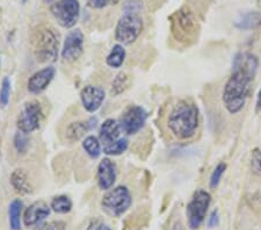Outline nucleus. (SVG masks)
I'll return each instance as SVG.
<instances>
[{
	"instance_id": "1",
	"label": "nucleus",
	"mask_w": 261,
	"mask_h": 230,
	"mask_svg": "<svg viewBox=\"0 0 261 230\" xmlns=\"http://www.w3.org/2000/svg\"><path fill=\"white\" fill-rule=\"evenodd\" d=\"M259 68V60L253 54H238L233 60V69L224 85L222 100L230 114H237L245 106L252 82Z\"/></svg>"
},
{
	"instance_id": "27",
	"label": "nucleus",
	"mask_w": 261,
	"mask_h": 230,
	"mask_svg": "<svg viewBox=\"0 0 261 230\" xmlns=\"http://www.w3.org/2000/svg\"><path fill=\"white\" fill-rule=\"evenodd\" d=\"M225 170H226L225 163H220V164H217V166L214 169L212 175H210V187L216 188L218 185H220Z\"/></svg>"
},
{
	"instance_id": "8",
	"label": "nucleus",
	"mask_w": 261,
	"mask_h": 230,
	"mask_svg": "<svg viewBox=\"0 0 261 230\" xmlns=\"http://www.w3.org/2000/svg\"><path fill=\"white\" fill-rule=\"evenodd\" d=\"M51 14L63 28H72L81 15L79 0H58L50 7Z\"/></svg>"
},
{
	"instance_id": "12",
	"label": "nucleus",
	"mask_w": 261,
	"mask_h": 230,
	"mask_svg": "<svg viewBox=\"0 0 261 230\" xmlns=\"http://www.w3.org/2000/svg\"><path fill=\"white\" fill-rule=\"evenodd\" d=\"M106 99V92L101 86L98 85H87L81 92V100L83 107L88 113H95Z\"/></svg>"
},
{
	"instance_id": "16",
	"label": "nucleus",
	"mask_w": 261,
	"mask_h": 230,
	"mask_svg": "<svg viewBox=\"0 0 261 230\" xmlns=\"http://www.w3.org/2000/svg\"><path fill=\"white\" fill-rule=\"evenodd\" d=\"M122 133L123 132H122L119 121L115 119H107L103 121V123L100 127L99 140L102 146H106L121 139Z\"/></svg>"
},
{
	"instance_id": "20",
	"label": "nucleus",
	"mask_w": 261,
	"mask_h": 230,
	"mask_svg": "<svg viewBox=\"0 0 261 230\" xmlns=\"http://www.w3.org/2000/svg\"><path fill=\"white\" fill-rule=\"evenodd\" d=\"M23 202L20 199H14L8 207V217L12 230H21V215H22Z\"/></svg>"
},
{
	"instance_id": "5",
	"label": "nucleus",
	"mask_w": 261,
	"mask_h": 230,
	"mask_svg": "<svg viewBox=\"0 0 261 230\" xmlns=\"http://www.w3.org/2000/svg\"><path fill=\"white\" fill-rule=\"evenodd\" d=\"M172 33L178 41L187 42L194 39L199 32V23L195 14L187 7H184L171 16Z\"/></svg>"
},
{
	"instance_id": "23",
	"label": "nucleus",
	"mask_w": 261,
	"mask_h": 230,
	"mask_svg": "<svg viewBox=\"0 0 261 230\" xmlns=\"http://www.w3.org/2000/svg\"><path fill=\"white\" fill-rule=\"evenodd\" d=\"M72 201L69 196L66 195H57L51 200V203H50V207H51V211H54L57 214H66L69 213L71 209H72Z\"/></svg>"
},
{
	"instance_id": "31",
	"label": "nucleus",
	"mask_w": 261,
	"mask_h": 230,
	"mask_svg": "<svg viewBox=\"0 0 261 230\" xmlns=\"http://www.w3.org/2000/svg\"><path fill=\"white\" fill-rule=\"evenodd\" d=\"M65 224L63 222H51V223H45L42 225H37L36 230H64Z\"/></svg>"
},
{
	"instance_id": "35",
	"label": "nucleus",
	"mask_w": 261,
	"mask_h": 230,
	"mask_svg": "<svg viewBox=\"0 0 261 230\" xmlns=\"http://www.w3.org/2000/svg\"><path fill=\"white\" fill-rule=\"evenodd\" d=\"M45 3H53V2H55V0H44Z\"/></svg>"
},
{
	"instance_id": "18",
	"label": "nucleus",
	"mask_w": 261,
	"mask_h": 230,
	"mask_svg": "<svg viewBox=\"0 0 261 230\" xmlns=\"http://www.w3.org/2000/svg\"><path fill=\"white\" fill-rule=\"evenodd\" d=\"M234 26L242 31H252L261 26V13L256 11L245 12L239 14L234 21Z\"/></svg>"
},
{
	"instance_id": "3",
	"label": "nucleus",
	"mask_w": 261,
	"mask_h": 230,
	"mask_svg": "<svg viewBox=\"0 0 261 230\" xmlns=\"http://www.w3.org/2000/svg\"><path fill=\"white\" fill-rule=\"evenodd\" d=\"M34 53L37 61L49 63L57 61L60 52V35L51 26L40 27L34 34Z\"/></svg>"
},
{
	"instance_id": "17",
	"label": "nucleus",
	"mask_w": 261,
	"mask_h": 230,
	"mask_svg": "<svg viewBox=\"0 0 261 230\" xmlns=\"http://www.w3.org/2000/svg\"><path fill=\"white\" fill-rule=\"evenodd\" d=\"M98 123V119L96 118H90L87 120L83 121H75L69 124V127L66 128V137L69 141H78L83 139L84 136L90 132L93 131Z\"/></svg>"
},
{
	"instance_id": "10",
	"label": "nucleus",
	"mask_w": 261,
	"mask_h": 230,
	"mask_svg": "<svg viewBox=\"0 0 261 230\" xmlns=\"http://www.w3.org/2000/svg\"><path fill=\"white\" fill-rule=\"evenodd\" d=\"M146 120L147 113L144 108L137 106V105H133L123 112L119 122L121 124L122 132L127 135H135L144 127Z\"/></svg>"
},
{
	"instance_id": "11",
	"label": "nucleus",
	"mask_w": 261,
	"mask_h": 230,
	"mask_svg": "<svg viewBox=\"0 0 261 230\" xmlns=\"http://www.w3.org/2000/svg\"><path fill=\"white\" fill-rule=\"evenodd\" d=\"M84 52V34L81 29H73L66 35L62 49L63 60L74 62L79 60Z\"/></svg>"
},
{
	"instance_id": "34",
	"label": "nucleus",
	"mask_w": 261,
	"mask_h": 230,
	"mask_svg": "<svg viewBox=\"0 0 261 230\" xmlns=\"http://www.w3.org/2000/svg\"><path fill=\"white\" fill-rule=\"evenodd\" d=\"M92 230H112V229L109 228L107 224L101 223V224H98V225H96V227H95L94 229H92Z\"/></svg>"
},
{
	"instance_id": "25",
	"label": "nucleus",
	"mask_w": 261,
	"mask_h": 230,
	"mask_svg": "<svg viewBox=\"0 0 261 230\" xmlns=\"http://www.w3.org/2000/svg\"><path fill=\"white\" fill-rule=\"evenodd\" d=\"M128 85H129V77L123 72L119 73L112 84V90H111L112 95H119L121 93H123V92L127 90Z\"/></svg>"
},
{
	"instance_id": "14",
	"label": "nucleus",
	"mask_w": 261,
	"mask_h": 230,
	"mask_svg": "<svg viewBox=\"0 0 261 230\" xmlns=\"http://www.w3.org/2000/svg\"><path fill=\"white\" fill-rule=\"evenodd\" d=\"M56 70L54 66H45V68L36 71L28 79L27 89L32 94H40L47 90L50 83L54 81Z\"/></svg>"
},
{
	"instance_id": "26",
	"label": "nucleus",
	"mask_w": 261,
	"mask_h": 230,
	"mask_svg": "<svg viewBox=\"0 0 261 230\" xmlns=\"http://www.w3.org/2000/svg\"><path fill=\"white\" fill-rule=\"evenodd\" d=\"M11 92H12V83L10 78L5 77L3 79L2 83V89H0V107H6L8 103H10L11 98Z\"/></svg>"
},
{
	"instance_id": "2",
	"label": "nucleus",
	"mask_w": 261,
	"mask_h": 230,
	"mask_svg": "<svg viewBox=\"0 0 261 230\" xmlns=\"http://www.w3.org/2000/svg\"><path fill=\"white\" fill-rule=\"evenodd\" d=\"M199 123V108L189 100H179L168 113L167 127L178 140L185 141L194 137Z\"/></svg>"
},
{
	"instance_id": "7",
	"label": "nucleus",
	"mask_w": 261,
	"mask_h": 230,
	"mask_svg": "<svg viewBox=\"0 0 261 230\" xmlns=\"http://www.w3.org/2000/svg\"><path fill=\"white\" fill-rule=\"evenodd\" d=\"M212 203V195L205 190H196L192 195L191 201L186 208V215L188 225L192 230H196L201 227L207 216L208 209Z\"/></svg>"
},
{
	"instance_id": "9",
	"label": "nucleus",
	"mask_w": 261,
	"mask_h": 230,
	"mask_svg": "<svg viewBox=\"0 0 261 230\" xmlns=\"http://www.w3.org/2000/svg\"><path fill=\"white\" fill-rule=\"evenodd\" d=\"M42 118H43V111L40 103L35 100L27 101L20 112L16 127L21 133L31 134L40 128Z\"/></svg>"
},
{
	"instance_id": "24",
	"label": "nucleus",
	"mask_w": 261,
	"mask_h": 230,
	"mask_svg": "<svg viewBox=\"0 0 261 230\" xmlns=\"http://www.w3.org/2000/svg\"><path fill=\"white\" fill-rule=\"evenodd\" d=\"M129 148V141L125 137H121L114 143L102 146L103 154H106L107 156H120L123 152H125Z\"/></svg>"
},
{
	"instance_id": "22",
	"label": "nucleus",
	"mask_w": 261,
	"mask_h": 230,
	"mask_svg": "<svg viewBox=\"0 0 261 230\" xmlns=\"http://www.w3.org/2000/svg\"><path fill=\"white\" fill-rule=\"evenodd\" d=\"M83 148L91 158H98L102 152V144L99 137L93 135L85 137V140L83 141Z\"/></svg>"
},
{
	"instance_id": "4",
	"label": "nucleus",
	"mask_w": 261,
	"mask_h": 230,
	"mask_svg": "<svg viewBox=\"0 0 261 230\" xmlns=\"http://www.w3.org/2000/svg\"><path fill=\"white\" fill-rule=\"evenodd\" d=\"M133 203V196L127 186L120 185L109 190L101 200L102 211L108 215L119 217L128 211Z\"/></svg>"
},
{
	"instance_id": "6",
	"label": "nucleus",
	"mask_w": 261,
	"mask_h": 230,
	"mask_svg": "<svg viewBox=\"0 0 261 230\" xmlns=\"http://www.w3.org/2000/svg\"><path fill=\"white\" fill-rule=\"evenodd\" d=\"M143 27V19L137 12H125L116 24L115 39L122 45L132 44L140 37Z\"/></svg>"
},
{
	"instance_id": "13",
	"label": "nucleus",
	"mask_w": 261,
	"mask_h": 230,
	"mask_svg": "<svg viewBox=\"0 0 261 230\" xmlns=\"http://www.w3.org/2000/svg\"><path fill=\"white\" fill-rule=\"evenodd\" d=\"M117 178L116 164L109 158H103L96 169V182L100 190L109 191L114 186Z\"/></svg>"
},
{
	"instance_id": "29",
	"label": "nucleus",
	"mask_w": 261,
	"mask_h": 230,
	"mask_svg": "<svg viewBox=\"0 0 261 230\" xmlns=\"http://www.w3.org/2000/svg\"><path fill=\"white\" fill-rule=\"evenodd\" d=\"M120 0H87V5L91 8H95V10H101V8L116 5Z\"/></svg>"
},
{
	"instance_id": "28",
	"label": "nucleus",
	"mask_w": 261,
	"mask_h": 230,
	"mask_svg": "<svg viewBox=\"0 0 261 230\" xmlns=\"http://www.w3.org/2000/svg\"><path fill=\"white\" fill-rule=\"evenodd\" d=\"M14 148L19 154H24L27 151L28 145H29V140L27 137V134L18 132L14 136Z\"/></svg>"
},
{
	"instance_id": "19",
	"label": "nucleus",
	"mask_w": 261,
	"mask_h": 230,
	"mask_svg": "<svg viewBox=\"0 0 261 230\" xmlns=\"http://www.w3.org/2000/svg\"><path fill=\"white\" fill-rule=\"evenodd\" d=\"M11 184L14 190L20 194H29L33 192L28 174L22 169H16L13 171V173L11 174Z\"/></svg>"
},
{
	"instance_id": "30",
	"label": "nucleus",
	"mask_w": 261,
	"mask_h": 230,
	"mask_svg": "<svg viewBox=\"0 0 261 230\" xmlns=\"http://www.w3.org/2000/svg\"><path fill=\"white\" fill-rule=\"evenodd\" d=\"M251 166H252V170H253L256 174L261 175V150L259 149L253 150V152H252V158H251Z\"/></svg>"
},
{
	"instance_id": "33",
	"label": "nucleus",
	"mask_w": 261,
	"mask_h": 230,
	"mask_svg": "<svg viewBox=\"0 0 261 230\" xmlns=\"http://www.w3.org/2000/svg\"><path fill=\"white\" fill-rule=\"evenodd\" d=\"M255 111H256V112H260V111H261V87H260V90H259L258 97H256V104H255Z\"/></svg>"
},
{
	"instance_id": "15",
	"label": "nucleus",
	"mask_w": 261,
	"mask_h": 230,
	"mask_svg": "<svg viewBox=\"0 0 261 230\" xmlns=\"http://www.w3.org/2000/svg\"><path fill=\"white\" fill-rule=\"evenodd\" d=\"M51 213V207L44 201H35L29 206L23 214V223L26 227L39 225Z\"/></svg>"
},
{
	"instance_id": "36",
	"label": "nucleus",
	"mask_w": 261,
	"mask_h": 230,
	"mask_svg": "<svg viewBox=\"0 0 261 230\" xmlns=\"http://www.w3.org/2000/svg\"><path fill=\"white\" fill-rule=\"evenodd\" d=\"M27 2H28V0H22V3H23V4H24V3H27Z\"/></svg>"
},
{
	"instance_id": "21",
	"label": "nucleus",
	"mask_w": 261,
	"mask_h": 230,
	"mask_svg": "<svg viewBox=\"0 0 261 230\" xmlns=\"http://www.w3.org/2000/svg\"><path fill=\"white\" fill-rule=\"evenodd\" d=\"M125 56H127V53H125V49L122 44H115L114 47L112 48L111 53L108 54L106 58V63L109 68L112 69H119L123 65L125 61Z\"/></svg>"
},
{
	"instance_id": "32",
	"label": "nucleus",
	"mask_w": 261,
	"mask_h": 230,
	"mask_svg": "<svg viewBox=\"0 0 261 230\" xmlns=\"http://www.w3.org/2000/svg\"><path fill=\"white\" fill-rule=\"evenodd\" d=\"M218 222H220V216H218V212L214 211L212 213V215H210L209 220H208V227L209 228H215L218 224Z\"/></svg>"
}]
</instances>
